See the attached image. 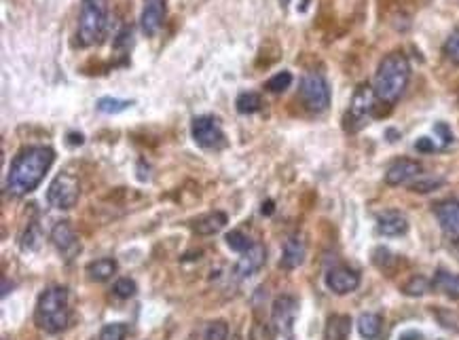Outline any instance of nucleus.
Instances as JSON below:
<instances>
[{"label":"nucleus","instance_id":"1","mask_svg":"<svg viewBox=\"0 0 459 340\" xmlns=\"http://www.w3.org/2000/svg\"><path fill=\"white\" fill-rule=\"evenodd\" d=\"M55 161V153L49 146H28L13 159L9 178H7V188L9 193L15 197H24L32 193L34 188L43 182L45 173Z\"/></svg>","mask_w":459,"mask_h":340},{"label":"nucleus","instance_id":"2","mask_svg":"<svg viewBox=\"0 0 459 340\" xmlns=\"http://www.w3.org/2000/svg\"><path fill=\"white\" fill-rule=\"evenodd\" d=\"M411 79V64L402 51H394L381 59L375 74V93L381 102L394 104L404 93Z\"/></svg>","mask_w":459,"mask_h":340},{"label":"nucleus","instance_id":"3","mask_svg":"<svg viewBox=\"0 0 459 340\" xmlns=\"http://www.w3.org/2000/svg\"><path fill=\"white\" fill-rule=\"evenodd\" d=\"M36 325L47 334H60L70 323V307H68V290L62 285L47 287L38 296L34 309Z\"/></svg>","mask_w":459,"mask_h":340},{"label":"nucleus","instance_id":"4","mask_svg":"<svg viewBox=\"0 0 459 340\" xmlns=\"http://www.w3.org/2000/svg\"><path fill=\"white\" fill-rule=\"evenodd\" d=\"M108 23V0H83L79 15V41L83 47L98 45Z\"/></svg>","mask_w":459,"mask_h":340},{"label":"nucleus","instance_id":"5","mask_svg":"<svg viewBox=\"0 0 459 340\" xmlns=\"http://www.w3.org/2000/svg\"><path fill=\"white\" fill-rule=\"evenodd\" d=\"M300 100L305 108L316 112V115L330 106V87L320 72H307L300 79Z\"/></svg>","mask_w":459,"mask_h":340},{"label":"nucleus","instance_id":"6","mask_svg":"<svg viewBox=\"0 0 459 340\" xmlns=\"http://www.w3.org/2000/svg\"><path fill=\"white\" fill-rule=\"evenodd\" d=\"M81 197V184L72 173H60L47 191V199L57 209H70L79 203Z\"/></svg>","mask_w":459,"mask_h":340},{"label":"nucleus","instance_id":"7","mask_svg":"<svg viewBox=\"0 0 459 340\" xmlns=\"http://www.w3.org/2000/svg\"><path fill=\"white\" fill-rule=\"evenodd\" d=\"M190 133H193V140L201 146V148H222L226 144L224 131L218 123V119L214 117H195L193 123H190Z\"/></svg>","mask_w":459,"mask_h":340},{"label":"nucleus","instance_id":"8","mask_svg":"<svg viewBox=\"0 0 459 340\" xmlns=\"http://www.w3.org/2000/svg\"><path fill=\"white\" fill-rule=\"evenodd\" d=\"M296 313H298V302L294 296H290V294L278 296L273 300V309H271V323H273L276 332L282 336H290L294 321H296Z\"/></svg>","mask_w":459,"mask_h":340},{"label":"nucleus","instance_id":"9","mask_svg":"<svg viewBox=\"0 0 459 340\" xmlns=\"http://www.w3.org/2000/svg\"><path fill=\"white\" fill-rule=\"evenodd\" d=\"M377 93H375V87L370 85H360L356 91H354V97H352V104H350V110H348V123H356V127H360L368 117L370 112L375 110L377 106Z\"/></svg>","mask_w":459,"mask_h":340},{"label":"nucleus","instance_id":"10","mask_svg":"<svg viewBox=\"0 0 459 340\" xmlns=\"http://www.w3.org/2000/svg\"><path fill=\"white\" fill-rule=\"evenodd\" d=\"M51 243L55 245V249H57L66 260H72L76 254L81 252V239H79V235L74 233V229H72V226H70L66 220H62V222H57V224L53 226V231H51Z\"/></svg>","mask_w":459,"mask_h":340},{"label":"nucleus","instance_id":"11","mask_svg":"<svg viewBox=\"0 0 459 340\" xmlns=\"http://www.w3.org/2000/svg\"><path fill=\"white\" fill-rule=\"evenodd\" d=\"M326 285L336 296L352 294L360 285V273L348 267H334L326 273Z\"/></svg>","mask_w":459,"mask_h":340},{"label":"nucleus","instance_id":"12","mask_svg":"<svg viewBox=\"0 0 459 340\" xmlns=\"http://www.w3.org/2000/svg\"><path fill=\"white\" fill-rule=\"evenodd\" d=\"M434 216L440 224V229L444 231V235H449L451 239H459V201L457 199H444L436 203Z\"/></svg>","mask_w":459,"mask_h":340},{"label":"nucleus","instance_id":"13","mask_svg":"<svg viewBox=\"0 0 459 340\" xmlns=\"http://www.w3.org/2000/svg\"><path fill=\"white\" fill-rule=\"evenodd\" d=\"M165 0H144L142 15H140V28L146 36H155L165 19Z\"/></svg>","mask_w":459,"mask_h":340},{"label":"nucleus","instance_id":"14","mask_svg":"<svg viewBox=\"0 0 459 340\" xmlns=\"http://www.w3.org/2000/svg\"><path fill=\"white\" fill-rule=\"evenodd\" d=\"M267 262V249L260 243H254L248 252L242 254L240 262L235 264V275L240 279L252 277L254 273H258L262 269V264Z\"/></svg>","mask_w":459,"mask_h":340},{"label":"nucleus","instance_id":"15","mask_svg":"<svg viewBox=\"0 0 459 340\" xmlns=\"http://www.w3.org/2000/svg\"><path fill=\"white\" fill-rule=\"evenodd\" d=\"M422 173V163H417L413 159H398L394 161L388 171H386V182L390 186H400V184H406L411 182L413 178H417Z\"/></svg>","mask_w":459,"mask_h":340},{"label":"nucleus","instance_id":"16","mask_svg":"<svg viewBox=\"0 0 459 340\" xmlns=\"http://www.w3.org/2000/svg\"><path fill=\"white\" fill-rule=\"evenodd\" d=\"M377 231L384 237H400L408 231V220L404 218V214H400L396 209H388L384 214H379Z\"/></svg>","mask_w":459,"mask_h":340},{"label":"nucleus","instance_id":"17","mask_svg":"<svg viewBox=\"0 0 459 340\" xmlns=\"http://www.w3.org/2000/svg\"><path fill=\"white\" fill-rule=\"evenodd\" d=\"M305 256H307V247H305V241L300 237H290L284 243V252H282V260L280 267L286 271H294L305 262Z\"/></svg>","mask_w":459,"mask_h":340},{"label":"nucleus","instance_id":"18","mask_svg":"<svg viewBox=\"0 0 459 340\" xmlns=\"http://www.w3.org/2000/svg\"><path fill=\"white\" fill-rule=\"evenodd\" d=\"M226 214L224 211H212V214H206L201 216L199 220L193 222V231L197 235H204V237H210V235H216L220 233L224 226H226Z\"/></svg>","mask_w":459,"mask_h":340},{"label":"nucleus","instance_id":"19","mask_svg":"<svg viewBox=\"0 0 459 340\" xmlns=\"http://www.w3.org/2000/svg\"><path fill=\"white\" fill-rule=\"evenodd\" d=\"M117 269H119V264H117V260H114V258H100V260H93V262L87 264V275H89L91 281L104 283L114 273H117Z\"/></svg>","mask_w":459,"mask_h":340},{"label":"nucleus","instance_id":"20","mask_svg":"<svg viewBox=\"0 0 459 340\" xmlns=\"http://www.w3.org/2000/svg\"><path fill=\"white\" fill-rule=\"evenodd\" d=\"M352 332V319L348 315H332L324 330V340H348Z\"/></svg>","mask_w":459,"mask_h":340},{"label":"nucleus","instance_id":"21","mask_svg":"<svg viewBox=\"0 0 459 340\" xmlns=\"http://www.w3.org/2000/svg\"><path fill=\"white\" fill-rule=\"evenodd\" d=\"M381 323H384L381 315H377V313H362L358 317V332H360L362 338L375 340L381 334Z\"/></svg>","mask_w":459,"mask_h":340},{"label":"nucleus","instance_id":"22","mask_svg":"<svg viewBox=\"0 0 459 340\" xmlns=\"http://www.w3.org/2000/svg\"><path fill=\"white\" fill-rule=\"evenodd\" d=\"M434 285L442 290L451 300H459V275H451L447 271H438Z\"/></svg>","mask_w":459,"mask_h":340},{"label":"nucleus","instance_id":"23","mask_svg":"<svg viewBox=\"0 0 459 340\" xmlns=\"http://www.w3.org/2000/svg\"><path fill=\"white\" fill-rule=\"evenodd\" d=\"M235 108H237L240 115H254V112H258V110L262 108V100H260L258 93L246 91V93H242V95L237 97Z\"/></svg>","mask_w":459,"mask_h":340},{"label":"nucleus","instance_id":"24","mask_svg":"<svg viewBox=\"0 0 459 340\" xmlns=\"http://www.w3.org/2000/svg\"><path fill=\"white\" fill-rule=\"evenodd\" d=\"M98 110L104 115H119V112L127 110L134 106V100H119V97H100L98 100Z\"/></svg>","mask_w":459,"mask_h":340},{"label":"nucleus","instance_id":"25","mask_svg":"<svg viewBox=\"0 0 459 340\" xmlns=\"http://www.w3.org/2000/svg\"><path fill=\"white\" fill-rule=\"evenodd\" d=\"M428 290H430V281H428L426 277H422V275L411 277V279L402 285V292H404L406 296H411V298L424 296V294H428Z\"/></svg>","mask_w":459,"mask_h":340},{"label":"nucleus","instance_id":"26","mask_svg":"<svg viewBox=\"0 0 459 340\" xmlns=\"http://www.w3.org/2000/svg\"><path fill=\"white\" fill-rule=\"evenodd\" d=\"M290 85H292V74L288 70H282V72L273 74V77L264 83L267 91H271V93H284Z\"/></svg>","mask_w":459,"mask_h":340},{"label":"nucleus","instance_id":"27","mask_svg":"<svg viewBox=\"0 0 459 340\" xmlns=\"http://www.w3.org/2000/svg\"><path fill=\"white\" fill-rule=\"evenodd\" d=\"M127 334H129V325L123 321H117V323H108L102 328L100 340H125Z\"/></svg>","mask_w":459,"mask_h":340},{"label":"nucleus","instance_id":"28","mask_svg":"<svg viewBox=\"0 0 459 340\" xmlns=\"http://www.w3.org/2000/svg\"><path fill=\"white\" fill-rule=\"evenodd\" d=\"M226 245L231 247L233 252H240V254H244V252H248L254 243H252V239L246 235V233H242V231H231L226 237Z\"/></svg>","mask_w":459,"mask_h":340},{"label":"nucleus","instance_id":"29","mask_svg":"<svg viewBox=\"0 0 459 340\" xmlns=\"http://www.w3.org/2000/svg\"><path fill=\"white\" fill-rule=\"evenodd\" d=\"M136 292H138V285L129 277L117 279V283H114V287H112V294L117 298H121V300H129L132 296H136Z\"/></svg>","mask_w":459,"mask_h":340},{"label":"nucleus","instance_id":"30","mask_svg":"<svg viewBox=\"0 0 459 340\" xmlns=\"http://www.w3.org/2000/svg\"><path fill=\"white\" fill-rule=\"evenodd\" d=\"M41 229H38V224H30L24 237H21V247L24 249H36L38 245H41Z\"/></svg>","mask_w":459,"mask_h":340},{"label":"nucleus","instance_id":"31","mask_svg":"<svg viewBox=\"0 0 459 340\" xmlns=\"http://www.w3.org/2000/svg\"><path fill=\"white\" fill-rule=\"evenodd\" d=\"M204 336H206V340H226V336H228V325H226V321L218 319V321L208 323Z\"/></svg>","mask_w":459,"mask_h":340},{"label":"nucleus","instance_id":"32","mask_svg":"<svg viewBox=\"0 0 459 340\" xmlns=\"http://www.w3.org/2000/svg\"><path fill=\"white\" fill-rule=\"evenodd\" d=\"M444 180L442 178H424V180H417L411 184V191L413 193H432L436 191L438 186H442Z\"/></svg>","mask_w":459,"mask_h":340},{"label":"nucleus","instance_id":"33","mask_svg":"<svg viewBox=\"0 0 459 340\" xmlns=\"http://www.w3.org/2000/svg\"><path fill=\"white\" fill-rule=\"evenodd\" d=\"M444 55L453 62V64H459V28H455L451 32V36L444 43Z\"/></svg>","mask_w":459,"mask_h":340},{"label":"nucleus","instance_id":"34","mask_svg":"<svg viewBox=\"0 0 459 340\" xmlns=\"http://www.w3.org/2000/svg\"><path fill=\"white\" fill-rule=\"evenodd\" d=\"M394 254L390 252V249H386V247H377L375 249V256H372V262L377 264V267L381 269V271H388L392 264H394Z\"/></svg>","mask_w":459,"mask_h":340},{"label":"nucleus","instance_id":"35","mask_svg":"<svg viewBox=\"0 0 459 340\" xmlns=\"http://www.w3.org/2000/svg\"><path fill=\"white\" fill-rule=\"evenodd\" d=\"M434 131H436V133H440V148H447V146L451 144V140H453L451 129H449L444 123H436V125H434Z\"/></svg>","mask_w":459,"mask_h":340},{"label":"nucleus","instance_id":"36","mask_svg":"<svg viewBox=\"0 0 459 340\" xmlns=\"http://www.w3.org/2000/svg\"><path fill=\"white\" fill-rule=\"evenodd\" d=\"M438 146L432 142V138H419L415 142V150H419V153H434Z\"/></svg>","mask_w":459,"mask_h":340},{"label":"nucleus","instance_id":"37","mask_svg":"<svg viewBox=\"0 0 459 340\" xmlns=\"http://www.w3.org/2000/svg\"><path fill=\"white\" fill-rule=\"evenodd\" d=\"M400 340H422V334H419V332H404L400 336Z\"/></svg>","mask_w":459,"mask_h":340},{"label":"nucleus","instance_id":"38","mask_svg":"<svg viewBox=\"0 0 459 340\" xmlns=\"http://www.w3.org/2000/svg\"><path fill=\"white\" fill-rule=\"evenodd\" d=\"M273 209H276L273 201H267V203H262V209H260V211H262L264 216H271V214H273Z\"/></svg>","mask_w":459,"mask_h":340},{"label":"nucleus","instance_id":"39","mask_svg":"<svg viewBox=\"0 0 459 340\" xmlns=\"http://www.w3.org/2000/svg\"><path fill=\"white\" fill-rule=\"evenodd\" d=\"M68 142H70V144H79V146H81L85 140H83L81 133H70V135H68Z\"/></svg>","mask_w":459,"mask_h":340}]
</instances>
